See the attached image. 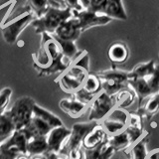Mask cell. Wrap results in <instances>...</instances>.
<instances>
[{"instance_id": "obj_33", "label": "cell", "mask_w": 159, "mask_h": 159, "mask_svg": "<svg viewBox=\"0 0 159 159\" xmlns=\"http://www.w3.org/2000/svg\"><path fill=\"white\" fill-rule=\"evenodd\" d=\"M64 4H65V7L71 9L72 11L80 12L84 9L81 0H64Z\"/></svg>"}, {"instance_id": "obj_15", "label": "cell", "mask_w": 159, "mask_h": 159, "mask_svg": "<svg viewBox=\"0 0 159 159\" xmlns=\"http://www.w3.org/2000/svg\"><path fill=\"white\" fill-rule=\"evenodd\" d=\"M81 34L82 32L79 28L77 19L72 17L60 25L53 35L61 40H65V41L76 42L81 36Z\"/></svg>"}, {"instance_id": "obj_16", "label": "cell", "mask_w": 159, "mask_h": 159, "mask_svg": "<svg viewBox=\"0 0 159 159\" xmlns=\"http://www.w3.org/2000/svg\"><path fill=\"white\" fill-rule=\"evenodd\" d=\"M130 55L127 45L122 41L113 42L107 50V57L113 66L125 63Z\"/></svg>"}, {"instance_id": "obj_26", "label": "cell", "mask_w": 159, "mask_h": 159, "mask_svg": "<svg viewBox=\"0 0 159 159\" xmlns=\"http://www.w3.org/2000/svg\"><path fill=\"white\" fill-rule=\"evenodd\" d=\"M82 89L87 93L93 94V96H98V94L102 92V81L98 78V76L96 73H91L89 72L88 77L84 80L83 84Z\"/></svg>"}, {"instance_id": "obj_10", "label": "cell", "mask_w": 159, "mask_h": 159, "mask_svg": "<svg viewBox=\"0 0 159 159\" xmlns=\"http://www.w3.org/2000/svg\"><path fill=\"white\" fill-rule=\"evenodd\" d=\"M36 16L32 11H28L27 13L22 14L19 18H16L6 23V25H1V33L3 39L7 44H14L17 41L20 34L23 32V30L26 28L28 25L31 24Z\"/></svg>"}, {"instance_id": "obj_9", "label": "cell", "mask_w": 159, "mask_h": 159, "mask_svg": "<svg viewBox=\"0 0 159 159\" xmlns=\"http://www.w3.org/2000/svg\"><path fill=\"white\" fill-rule=\"evenodd\" d=\"M27 137L24 131L16 130L7 140L0 143V159H17L26 154Z\"/></svg>"}, {"instance_id": "obj_27", "label": "cell", "mask_w": 159, "mask_h": 159, "mask_svg": "<svg viewBox=\"0 0 159 159\" xmlns=\"http://www.w3.org/2000/svg\"><path fill=\"white\" fill-rule=\"evenodd\" d=\"M15 131L16 129L7 112L0 113V143L7 140Z\"/></svg>"}, {"instance_id": "obj_7", "label": "cell", "mask_w": 159, "mask_h": 159, "mask_svg": "<svg viewBox=\"0 0 159 159\" xmlns=\"http://www.w3.org/2000/svg\"><path fill=\"white\" fill-rule=\"evenodd\" d=\"M35 102L32 98L21 97L15 101L11 107L5 111L11 118L16 130H21L31 120Z\"/></svg>"}, {"instance_id": "obj_21", "label": "cell", "mask_w": 159, "mask_h": 159, "mask_svg": "<svg viewBox=\"0 0 159 159\" xmlns=\"http://www.w3.org/2000/svg\"><path fill=\"white\" fill-rule=\"evenodd\" d=\"M48 152V143L46 136H35L27 139L26 154L30 157L45 155Z\"/></svg>"}, {"instance_id": "obj_34", "label": "cell", "mask_w": 159, "mask_h": 159, "mask_svg": "<svg viewBox=\"0 0 159 159\" xmlns=\"http://www.w3.org/2000/svg\"><path fill=\"white\" fill-rule=\"evenodd\" d=\"M47 159H69L68 156L65 153H54V152H47L45 154Z\"/></svg>"}, {"instance_id": "obj_29", "label": "cell", "mask_w": 159, "mask_h": 159, "mask_svg": "<svg viewBox=\"0 0 159 159\" xmlns=\"http://www.w3.org/2000/svg\"><path fill=\"white\" fill-rule=\"evenodd\" d=\"M118 98V107L120 108H126L133 103L134 99H136L135 93H134L130 89H124L121 92L117 93Z\"/></svg>"}, {"instance_id": "obj_8", "label": "cell", "mask_w": 159, "mask_h": 159, "mask_svg": "<svg viewBox=\"0 0 159 159\" xmlns=\"http://www.w3.org/2000/svg\"><path fill=\"white\" fill-rule=\"evenodd\" d=\"M118 107L117 94H108L101 92L89 104V121L101 122L114 108Z\"/></svg>"}, {"instance_id": "obj_17", "label": "cell", "mask_w": 159, "mask_h": 159, "mask_svg": "<svg viewBox=\"0 0 159 159\" xmlns=\"http://www.w3.org/2000/svg\"><path fill=\"white\" fill-rule=\"evenodd\" d=\"M59 107L62 109V111L68 114L70 117L78 118L87 111L89 106H87L71 97L68 98H62L59 102Z\"/></svg>"}, {"instance_id": "obj_12", "label": "cell", "mask_w": 159, "mask_h": 159, "mask_svg": "<svg viewBox=\"0 0 159 159\" xmlns=\"http://www.w3.org/2000/svg\"><path fill=\"white\" fill-rule=\"evenodd\" d=\"M129 122V112L125 108L116 107L108 116L101 121V125L103 127L108 136L114 135L121 132L127 126Z\"/></svg>"}, {"instance_id": "obj_39", "label": "cell", "mask_w": 159, "mask_h": 159, "mask_svg": "<svg viewBox=\"0 0 159 159\" xmlns=\"http://www.w3.org/2000/svg\"><path fill=\"white\" fill-rule=\"evenodd\" d=\"M31 159H47V157L45 155H38V156H33Z\"/></svg>"}, {"instance_id": "obj_25", "label": "cell", "mask_w": 159, "mask_h": 159, "mask_svg": "<svg viewBox=\"0 0 159 159\" xmlns=\"http://www.w3.org/2000/svg\"><path fill=\"white\" fill-rule=\"evenodd\" d=\"M147 143H148V133L145 134L134 143L133 145L126 150V154L129 159H146L148 155L147 150Z\"/></svg>"}, {"instance_id": "obj_11", "label": "cell", "mask_w": 159, "mask_h": 159, "mask_svg": "<svg viewBox=\"0 0 159 159\" xmlns=\"http://www.w3.org/2000/svg\"><path fill=\"white\" fill-rule=\"evenodd\" d=\"M98 122L97 121H86V122H78L75 123L71 128V134L68 138V140L65 144L62 150V153L67 154L72 150L82 149V144L87 134L92 129L98 125Z\"/></svg>"}, {"instance_id": "obj_36", "label": "cell", "mask_w": 159, "mask_h": 159, "mask_svg": "<svg viewBox=\"0 0 159 159\" xmlns=\"http://www.w3.org/2000/svg\"><path fill=\"white\" fill-rule=\"evenodd\" d=\"M146 159H159V148L154 149V150L148 152Z\"/></svg>"}, {"instance_id": "obj_18", "label": "cell", "mask_w": 159, "mask_h": 159, "mask_svg": "<svg viewBox=\"0 0 159 159\" xmlns=\"http://www.w3.org/2000/svg\"><path fill=\"white\" fill-rule=\"evenodd\" d=\"M108 138L107 133L103 129V127L101 125V123H98V125L94 126L91 131H89L87 136L84 137L82 148L83 149H93L98 145H101L102 143L106 142Z\"/></svg>"}, {"instance_id": "obj_22", "label": "cell", "mask_w": 159, "mask_h": 159, "mask_svg": "<svg viewBox=\"0 0 159 159\" xmlns=\"http://www.w3.org/2000/svg\"><path fill=\"white\" fill-rule=\"evenodd\" d=\"M83 159H111L116 151L107 140L93 149H83Z\"/></svg>"}, {"instance_id": "obj_3", "label": "cell", "mask_w": 159, "mask_h": 159, "mask_svg": "<svg viewBox=\"0 0 159 159\" xmlns=\"http://www.w3.org/2000/svg\"><path fill=\"white\" fill-rule=\"evenodd\" d=\"M89 73V55L81 51L77 59L66 71L55 80L63 92L72 94L83 87L84 80Z\"/></svg>"}, {"instance_id": "obj_32", "label": "cell", "mask_w": 159, "mask_h": 159, "mask_svg": "<svg viewBox=\"0 0 159 159\" xmlns=\"http://www.w3.org/2000/svg\"><path fill=\"white\" fill-rule=\"evenodd\" d=\"M107 2V0H89V5L86 9L89 10V11H93V12L102 14Z\"/></svg>"}, {"instance_id": "obj_1", "label": "cell", "mask_w": 159, "mask_h": 159, "mask_svg": "<svg viewBox=\"0 0 159 159\" xmlns=\"http://www.w3.org/2000/svg\"><path fill=\"white\" fill-rule=\"evenodd\" d=\"M32 58L38 77H49L55 74L61 75L74 62L62 53L53 35L47 32L42 33L39 50L32 54Z\"/></svg>"}, {"instance_id": "obj_14", "label": "cell", "mask_w": 159, "mask_h": 159, "mask_svg": "<svg viewBox=\"0 0 159 159\" xmlns=\"http://www.w3.org/2000/svg\"><path fill=\"white\" fill-rule=\"evenodd\" d=\"M70 134H71V129L67 128L65 125L52 128L46 136L48 143V152H62Z\"/></svg>"}, {"instance_id": "obj_35", "label": "cell", "mask_w": 159, "mask_h": 159, "mask_svg": "<svg viewBox=\"0 0 159 159\" xmlns=\"http://www.w3.org/2000/svg\"><path fill=\"white\" fill-rule=\"evenodd\" d=\"M50 6L56 8H66L64 4V0H49Z\"/></svg>"}, {"instance_id": "obj_24", "label": "cell", "mask_w": 159, "mask_h": 159, "mask_svg": "<svg viewBox=\"0 0 159 159\" xmlns=\"http://www.w3.org/2000/svg\"><path fill=\"white\" fill-rule=\"evenodd\" d=\"M102 14L109 17L111 20L127 19V14L125 12V9H124L122 0H107Z\"/></svg>"}, {"instance_id": "obj_4", "label": "cell", "mask_w": 159, "mask_h": 159, "mask_svg": "<svg viewBox=\"0 0 159 159\" xmlns=\"http://www.w3.org/2000/svg\"><path fill=\"white\" fill-rule=\"evenodd\" d=\"M145 132L143 128V119L136 112H132L129 113L127 126L121 132L108 136L107 141L116 152L127 150L134 143H136Z\"/></svg>"}, {"instance_id": "obj_20", "label": "cell", "mask_w": 159, "mask_h": 159, "mask_svg": "<svg viewBox=\"0 0 159 159\" xmlns=\"http://www.w3.org/2000/svg\"><path fill=\"white\" fill-rule=\"evenodd\" d=\"M159 111V92L148 98L135 111L143 120H150Z\"/></svg>"}, {"instance_id": "obj_5", "label": "cell", "mask_w": 159, "mask_h": 159, "mask_svg": "<svg viewBox=\"0 0 159 159\" xmlns=\"http://www.w3.org/2000/svg\"><path fill=\"white\" fill-rule=\"evenodd\" d=\"M72 17H74V11L71 9L50 7L41 17L35 19L31 25L36 34L44 32L54 34L60 25Z\"/></svg>"}, {"instance_id": "obj_31", "label": "cell", "mask_w": 159, "mask_h": 159, "mask_svg": "<svg viewBox=\"0 0 159 159\" xmlns=\"http://www.w3.org/2000/svg\"><path fill=\"white\" fill-rule=\"evenodd\" d=\"M71 97H73L74 98L78 99L79 102H83L84 104H87V106H89V104L92 103V102L94 99V98H96V96H93V94L87 93L86 91H84L82 88L80 89H78L76 93H72Z\"/></svg>"}, {"instance_id": "obj_30", "label": "cell", "mask_w": 159, "mask_h": 159, "mask_svg": "<svg viewBox=\"0 0 159 159\" xmlns=\"http://www.w3.org/2000/svg\"><path fill=\"white\" fill-rule=\"evenodd\" d=\"M11 96L12 89L10 88H4L0 91V113H3L7 109Z\"/></svg>"}, {"instance_id": "obj_28", "label": "cell", "mask_w": 159, "mask_h": 159, "mask_svg": "<svg viewBox=\"0 0 159 159\" xmlns=\"http://www.w3.org/2000/svg\"><path fill=\"white\" fill-rule=\"evenodd\" d=\"M53 37L57 41L60 49H61L62 53L65 55V56L69 59H71L72 61H75V60L77 59V57L80 55V53H81V51H79L78 50L76 43L72 42V41H65V40H61V39H59L58 37L55 36V35H53Z\"/></svg>"}, {"instance_id": "obj_37", "label": "cell", "mask_w": 159, "mask_h": 159, "mask_svg": "<svg viewBox=\"0 0 159 159\" xmlns=\"http://www.w3.org/2000/svg\"><path fill=\"white\" fill-rule=\"evenodd\" d=\"M17 159H31V157L28 156L27 154H22V155H20L17 157Z\"/></svg>"}, {"instance_id": "obj_6", "label": "cell", "mask_w": 159, "mask_h": 159, "mask_svg": "<svg viewBox=\"0 0 159 159\" xmlns=\"http://www.w3.org/2000/svg\"><path fill=\"white\" fill-rule=\"evenodd\" d=\"M96 74L102 81V92L108 94H117L128 88L129 71H123L112 66L111 69L98 71Z\"/></svg>"}, {"instance_id": "obj_23", "label": "cell", "mask_w": 159, "mask_h": 159, "mask_svg": "<svg viewBox=\"0 0 159 159\" xmlns=\"http://www.w3.org/2000/svg\"><path fill=\"white\" fill-rule=\"evenodd\" d=\"M33 116L41 118L42 120L44 122H46L51 128L64 125L63 120L61 118L57 116L56 114L53 113L52 111H50L48 109L42 107L41 106H39L37 102H35L33 106Z\"/></svg>"}, {"instance_id": "obj_13", "label": "cell", "mask_w": 159, "mask_h": 159, "mask_svg": "<svg viewBox=\"0 0 159 159\" xmlns=\"http://www.w3.org/2000/svg\"><path fill=\"white\" fill-rule=\"evenodd\" d=\"M74 17L77 19L79 28L82 33L93 27L104 26V25L112 21L111 18L106 16V15L89 11L88 9H84L80 12L74 11Z\"/></svg>"}, {"instance_id": "obj_38", "label": "cell", "mask_w": 159, "mask_h": 159, "mask_svg": "<svg viewBox=\"0 0 159 159\" xmlns=\"http://www.w3.org/2000/svg\"><path fill=\"white\" fill-rule=\"evenodd\" d=\"M89 1V0H81V2H82V4H83V6H84V9H86V8L88 7Z\"/></svg>"}, {"instance_id": "obj_2", "label": "cell", "mask_w": 159, "mask_h": 159, "mask_svg": "<svg viewBox=\"0 0 159 159\" xmlns=\"http://www.w3.org/2000/svg\"><path fill=\"white\" fill-rule=\"evenodd\" d=\"M128 88L135 93L138 107L159 92V65L153 60L137 64L129 71Z\"/></svg>"}, {"instance_id": "obj_19", "label": "cell", "mask_w": 159, "mask_h": 159, "mask_svg": "<svg viewBox=\"0 0 159 159\" xmlns=\"http://www.w3.org/2000/svg\"><path fill=\"white\" fill-rule=\"evenodd\" d=\"M51 129L52 128L46 122H44L41 118L33 116L31 120L22 130L24 131L25 135L28 139L35 136H47Z\"/></svg>"}]
</instances>
